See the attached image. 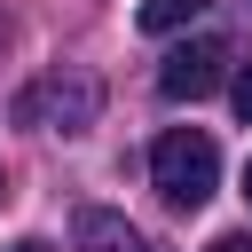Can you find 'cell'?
<instances>
[{
    "label": "cell",
    "mask_w": 252,
    "mask_h": 252,
    "mask_svg": "<svg viewBox=\"0 0 252 252\" xmlns=\"http://www.w3.org/2000/svg\"><path fill=\"white\" fill-rule=\"evenodd\" d=\"M205 252H252V228H228V236H213Z\"/></svg>",
    "instance_id": "cell-7"
},
{
    "label": "cell",
    "mask_w": 252,
    "mask_h": 252,
    "mask_svg": "<svg viewBox=\"0 0 252 252\" xmlns=\"http://www.w3.org/2000/svg\"><path fill=\"white\" fill-rule=\"evenodd\" d=\"M150 181H158L165 205L197 213V205L220 189V150H213V134H205V126H173V134H158V150H150Z\"/></svg>",
    "instance_id": "cell-1"
},
{
    "label": "cell",
    "mask_w": 252,
    "mask_h": 252,
    "mask_svg": "<svg viewBox=\"0 0 252 252\" xmlns=\"http://www.w3.org/2000/svg\"><path fill=\"white\" fill-rule=\"evenodd\" d=\"M39 110H47L63 134H79V126L102 110V87H94V79H47V87H32V94L16 102V118H39Z\"/></svg>",
    "instance_id": "cell-3"
},
{
    "label": "cell",
    "mask_w": 252,
    "mask_h": 252,
    "mask_svg": "<svg viewBox=\"0 0 252 252\" xmlns=\"http://www.w3.org/2000/svg\"><path fill=\"white\" fill-rule=\"evenodd\" d=\"M205 16V0H142V32H181V24H197Z\"/></svg>",
    "instance_id": "cell-5"
},
{
    "label": "cell",
    "mask_w": 252,
    "mask_h": 252,
    "mask_svg": "<svg viewBox=\"0 0 252 252\" xmlns=\"http://www.w3.org/2000/svg\"><path fill=\"white\" fill-rule=\"evenodd\" d=\"M71 236H79V252H134V228H126L118 213H79Z\"/></svg>",
    "instance_id": "cell-4"
},
{
    "label": "cell",
    "mask_w": 252,
    "mask_h": 252,
    "mask_svg": "<svg viewBox=\"0 0 252 252\" xmlns=\"http://www.w3.org/2000/svg\"><path fill=\"white\" fill-rule=\"evenodd\" d=\"M228 94H236V118H244V126H252V55H244V63H236V79H228Z\"/></svg>",
    "instance_id": "cell-6"
},
{
    "label": "cell",
    "mask_w": 252,
    "mask_h": 252,
    "mask_svg": "<svg viewBox=\"0 0 252 252\" xmlns=\"http://www.w3.org/2000/svg\"><path fill=\"white\" fill-rule=\"evenodd\" d=\"M220 71H228V39H181L165 63H158V94L165 102H205L213 87H220Z\"/></svg>",
    "instance_id": "cell-2"
},
{
    "label": "cell",
    "mask_w": 252,
    "mask_h": 252,
    "mask_svg": "<svg viewBox=\"0 0 252 252\" xmlns=\"http://www.w3.org/2000/svg\"><path fill=\"white\" fill-rule=\"evenodd\" d=\"M244 197H252V158H244Z\"/></svg>",
    "instance_id": "cell-9"
},
{
    "label": "cell",
    "mask_w": 252,
    "mask_h": 252,
    "mask_svg": "<svg viewBox=\"0 0 252 252\" xmlns=\"http://www.w3.org/2000/svg\"><path fill=\"white\" fill-rule=\"evenodd\" d=\"M8 252H47V244H39V236H16V244H8Z\"/></svg>",
    "instance_id": "cell-8"
}]
</instances>
